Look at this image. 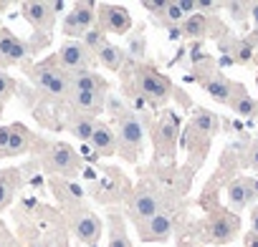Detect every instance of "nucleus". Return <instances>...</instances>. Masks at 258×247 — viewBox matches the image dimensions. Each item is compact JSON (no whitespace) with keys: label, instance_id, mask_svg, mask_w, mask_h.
<instances>
[{"label":"nucleus","instance_id":"nucleus-1","mask_svg":"<svg viewBox=\"0 0 258 247\" xmlns=\"http://www.w3.org/2000/svg\"><path fill=\"white\" fill-rule=\"evenodd\" d=\"M16 237L26 247H69V232L58 207L41 202L38 197H23L13 207Z\"/></svg>","mask_w":258,"mask_h":247},{"label":"nucleus","instance_id":"nucleus-2","mask_svg":"<svg viewBox=\"0 0 258 247\" xmlns=\"http://www.w3.org/2000/svg\"><path fill=\"white\" fill-rule=\"evenodd\" d=\"M119 88L124 93V103L140 116V108L162 111L175 93V83L165 76L152 61L126 63L119 73Z\"/></svg>","mask_w":258,"mask_h":247},{"label":"nucleus","instance_id":"nucleus-3","mask_svg":"<svg viewBox=\"0 0 258 247\" xmlns=\"http://www.w3.org/2000/svg\"><path fill=\"white\" fill-rule=\"evenodd\" d=\"M109 127L116 139V154L126 164H140L145 157V124L119 96H106Z\"/></svg>","mask_w":258,"mask_h":247},{"label":"nucleus","instance_id":"nucleus-4","mask_svg":"<svg viewBox=\"0 0 258 247\" xmlns=\"http://www.w3.org/2000/svg\"><path fill=\"white\" fill-rule=\"evenodd\" d=\"M28 162L36 169V174L41 172L43 177H61V179H76L86 169L84 157L69 142H56L46 137H38Z\"/></svg>","mask_w":258,"mask_h":247},{"label":"nucleus","instance_id":"nucleus-5","mask_svg":"<svg viewBox=\"0 0 258 247\" xmlns=\"http://www.w3.org/2000/svg\"><path fill=\"white\" fill-rule=\"evenodd\" d=\"M145 129H150V139L155 147V162L150 167H160V169H172L175 167V157H177V147H180V124L182 116L172 108H162L155 116H147Z\"/></svg>","mask_w":258,"mask_h":247},{"label":"nucleus","instance_id":"nucleus-6","mask_svg":"<svg viewBox=\"0 0 258 247\" xmlns=\"http://www.w3.org/2000/svg\"><path fill=\"white\" fill-rule=\"evenodd\" d=\"M240 232V217L225 207H208V217L200 224H190V239L210 242V244H228ZM177 234V239H185Z\"/></svg>","mask_w":258,"mask_h":247},{"label":"nucleus","instance_id":"nucleus-7","mask_svg":"<svg viewBox=\"0 0 258 247\" xmlns=\"http://www.w3.org/2000/svg\"><path fill=\"white\" fill-rule=\"evenodd\" d=\"M190 78H192L195 83H200L203 91H205L213 101H218V103H223V106H230V101H233L238 93L245 91L243 83L225 78L223 71L215 66V61H213L210 56H205V53L192 63V76H190Z\"/></svg>","mask_w":258,"mask_h":247},{"label":"nucleus","instance_id":"nucleus-8","mask_svg":"<svg viewBox=\"0 0 258 247\" xmlns=\"http://www.w3.org/2000/svg\"><path fill=\"white\" fill-rule=\"evenodd\" d=\"M21 73L26 76L28 86L33 91H38L41 96H51V98H66L71 86L66 73L61 71V66L56 63L53 56L43 58V61H31L21 66Z\"/></svg>","mask_w":258,"mask_h":247},{"label":"nucleus","instance_id":"nucleus-9","mask_svg":"<svg viewBox=\"0 0 258 247\" xmlns=\"http://www.w3.org/2000/svg\"><path fill=\"white\" fill-rule=\"evenodd\" d=\"M84 192L99 204H114V202H124L129 197L132 182L116 167H99V174L89 177Z\"/></svg>","mask_w":258,"mask_h":247},{"label":"nucleus","instance_id":"nucleus-10","mask_svg":"<svg viewBox=\"0 0 258 247\" xmlns=\"http://www.w3.org/2000/svg\"><path fill=\"white\" fill-rule=\"evenodd\" d=\"M66 232L84 247H99V239L104 234V222L101 217L89 207V204H79L74 209L61 212Z\"/></svg>","mask_w":258,"mask_h":247},{"label":"nucleus","instance_id":"nucleus-11","mask_svg":"<svg viewBox=\"0 0 258 247\" xmlns=\"http://www.w3.org/2000/svg\"><path fill=\"white\" fill-rule=\"evenodd\" d=\"M182 222H185V202L165 207L150 222H145L137 232H140L142 242H167L172 237V232H180Z\"/></svg>","mask_w":258,"mask_h":247},{"label":"nucleus","instance_id":"nucleus-12","mask_svg":"<svg viewBox=\"0 0 258 247\" xmlns=\"http://www.w3.org/2000/svg\"><path fill=\"white\" fill-rule=\"evenodd\" d=\"M63 11V3H48V0H23L21 16L33 28V33H48L53 36V28L58 23V13Z\"/></svg>","mask_w":258,"mask_h":247},{"label":"nucleus","instance_id":"nucleus-13","mask_svg":"<svg viewBox=\"0 0 258 247\" xmlns=\"http://www.w3.org/2000/svg\"><path fill=\"white\" fill-rule=\"evenodd\" d=\"M96 21V3L91 0H79L69 8V13L61 21V33L66 36V41H81L86 31L94 28Z\"/></svg>","mask_w":258,"mask_h":247},{"label":"nucleus","instance_id":"nucleus-14","mask_svg":"<svg viewBox=\"0 0 258 247\" xmlns=\"http://www.w3.org/2000/svg\"><path fill=\"white\" fill-rule=\"evenodd\" d=\"M94 26L99 31H104L106 36H126L135 28L132 16L124 6H114V3H99L96 6V21Z\"/></svg>","mask_w":258,"mask_h":247},{"label":"nucleus","instance_id":"nucleus-15","mask_svg":"<svg viewBox=\"0 0 258 247\" xmlns=\"http://www.w3.org/2000/svg\"><path fill=\"white\" fill-rule=\"evenodd\" d=\"M56 63L61 66L63 73H76V71H96V58L81 46V41H66L56 53Z\"/></svg>","mask_w":258,"mask_h":247},{"label":"nucleus","instance_id":"nucleus-16","mask_svg":"<svg viewBox=\"0 0 258 247\" xmlns=\"http://www.w3.org/2000/svg\"><path fill=\"white\" fill-rule=\"evenodd\" d=\"M46 184H48V192L53 194V199L58 204V212H66V209H74L79 204H86V192H84V187L76 179L46 177Z\"/></svg>","mask_w":258,"mask_h":247},{"label":"nucleus","instance_id":"nucleus-17","mask_svg":"<svg viewBox=\"0 0 258 247\" xmlns=\"http://www.w3.org/2000/svg\"><path fill=\"white\" fill-rule=\"evenodd\" d=\"M142 8L150 13L152 23L157 28H165V31H172V28H180L185 16L177 6V0H145Z\"/></svg>","mask_w":258,"mask_h":247},{"label":"nucleus","instance_id":"nucleus-18","mask_svg":"<svg viewBox=\"0 0 258 247\" xmlns=\"http://www.w3.org/2000/svg\"><path fill=\"white\" fill-rule=\"evenodd\" d=\"M258 194V182L253 177H235L228 182L225 187V199H228V209L233 214H240Z\"/></svg>","mask_w":258,"mask_h":247},{"label":"nucleus","instance_id":"nucleus-19","mask_svg":"<svg viewBox=\"0 0 258 247\" xmlns=\"http://www.w3.org/2000/svg\"><path fill=\"white\" fill-rule=\"evenodd\" d=\"M28 184V177L26 172L18 167H6V169H0V214L8 212L18 197V192Z\"/></svg>","mask_w":258,"mask_h":247},{"label":"nucleus","instance_id":"nucleus-20","mask_svg":"<svg viewBox=\"0 0 258 247\" xmlns=\"http://www.w3.org/2000/svg\"><path fill=\"white\" fill-rule=\"evenodd\" d=\"M8 132H11V137H8V149H6L3 159H18V157H26V154L33 152V147L38 142V134L31 132L23 121L8 124Z\"/></svg>","mask_w":258,"mask_h":247},{"label":"nucleus","instance_id":"nucleus-21","mask_svg":"<svg viewBox=\"0 0 258 247\" xmlns=\"http://www.w3.org/2000/svg\"><path fill=\"white\" fill-rule=\"evenodd\" d=\"M66 103L69 108L79 111V113H86V116H94L99 118V113H104L106 108V96L104 93H91V91H69L66 96Z\"/></svg>","mask_w":258,"mask_h":247},{"label":"nucleus","instance_id":"nucleus-22","mask_svg":"<svg viewBox=\"0 0 258 247\" xmlns=\"http://www.w3.org/2000/svg\"><path fill=\"white\" fill-rule=\"evenodd\" d=\"M89 152L96 157V159H104V157H114L116 154V139H114V132L106 121H96V127L89 137Z\"/></svg>","mask_w":258,"mask_h":247},{"label":"nucleus","instance_id":"nucleus-23","mask_svg":"<svg viewBox=\"0 0 258 247\" xmlns=\"http://www.w3.org/2000/svg\"><path fill=\"white\" fill-rule=\"evenodd\" d=\"M66 78L74 91H91V93H104V96H109L111 91L109 78H104L99 71H76V73H66Z\"/></svg>","mask_w":258,"mask_h":247},{"label":"nucleus","instance_id":"nucleus-24","mask_svg":"<svg viewBox=\"0 0 258 247\" xmlns=\"http://www.w3.org/2000/svg\"><path fill=\"white\" fill-rule=\"evenodd\" d=\"M66 106H69V103H66ZM96 121H99V118H94V116H86V113H79V111L69 108L66 121H63V132H66V134H71L74 139H79V144H89V137H91L94 127H96Z\"/></svg>","mask_w":258,"mask_h":247},{"label":"nucleus","instance_id":"nucleus-25","mask_svg":"<svg viewBox=\"0 0 258 247\" xmlns=\"http://www.w3.org/2000/svg\"><path fill=\"white\" fill-rule=\"evenodd\" d=\"M187 127H192L195 132H200L208 139H213L220 132V116L215 111L205 108V106H192L190 108V124H187Z\"/></svg>","mask_w":258,"mask_h":247},{"label":"nucleus","instance_id":"nucleus-26","mask_svg":"<svg viewBox=\"0 0 258 247\" xmlns=\"http://www.w3.org/2000/svg\"><path fill=\"white\" fill-rule=\"evenodd\" d=\"M106 247H135L126 232V219L116 209L106 214Z\"/></svg>","mask_w":258,"mask_h":247},{"label":"nucleus","instance_id":"nucleus-27","mask_svg":"<svg viewBox=\"0 0 258 247\" xmlns=\"http://www.w3.org/2000/svg\"><path fill=\"white\" fill-rule=\"evenodd\" d=\"M129 63V58H126V53H124V48L119 46V43H106L99 53H96V66H101L104 71H109V73H121V68Z\"/></svg>","mask_w":258,"mask_h":247},{"label":"nucleus","instance_id":"nucleus-28","mask_svg":"<svg viewBox=\"0 0 258 247\" xmlns=\"http://www.w3.org/2000/svg\"><path fill=\"white\" fill-rule=\"evenodd\" d=\"M124 53L129 58V63H142L147 61V36H145V26H135L132 31L126 33V46Z\"/></svg>","mask_w":258,"mask_h":247},{"label":"nucleus","instance_id":"nucleus-29","mask_svg":"<svg viewBox=\"0 0 258 247\" xmlns=\"http://www.w3.org/2000/svg\"><path fill=\"white\" fill-rule=\"evenodd\" d=\"M230 108H233V113L240 116V118H253V116L258 113V98H253L248 91H243V93H238V96L230 101Z\"/></svg>","mask_w":258,"mask_h":247},{"label":"nucleus","instance_id":"nucleus-30","mask_svg":"<svg viewBox=\"0 0 258 247\" xmlns=\"http://www.w3.org/2000/svg\"><path fill=\"white\" fill-rule=\"evenodd\" d=\"M18 86H21L18 78L8 76L6 71H0V111H3V108L11 103L13 96H18Z\"/></svg>","mask_w":258,"mask_h":247},{"label":"nucleus","instance_id":"nucleus-31","mask_svg":"<svg viewBox=\"0 0 258 247\" xmlns=\"http://www.w3.org/2000/svg\"><path fill=\"white\" fill-rule=\"evenodd\" d=\"M106 43H109V36H106L104 31H99L96 26H94L91 31H86V33H84V38H81V46H84L94 58H96V53H99Z\"/></svg>","mask_w":258,"mask_h":247},{"label":"nucleus","instance_id":"nucleus-32","mask_svg":"<svg viewBox=\"0 0 258 247\" xmlns=\"http://www.w3.org/2000/svg\"><path fill=\"white\" fill-rule=\"evenodd\" d=\"M223 8L228 11L230 21H235V23H245L250 18V3H223Z\"/></svg>","mask_w":258,"mask_h":247},{"label":"nucleus","instance_id":"nucleus-33","mask_svg":"<svg viewBox=\"0 0 258 247\" xmlns=\"http://www.w3.org/2000/svg\"><path fill=\"white\" fill-rule=\"evenodd\" d=\"M245 159H243V164L245 167H250L253 172H258V139H253V142H248V147H245V154H243Z\"/></svg>","mask_w":258,"mask_h":247},{"label":"nucleus","instance_id":"nucleus-34","mask_svg":"<svg viewBox=\"0 0 258 247\" xmlns=\"http://www.w3.org/2000/svg\"><path fill=\"white\" fill-rule=\"evenodd\" d=\"M0 247H26L11 229H8V224L3 227V229H0Z\"/></svg>","mask_w":258,"mask_h":247},{"label":"nucleus","instance_id":"nucleus-35","mask_svg":"<svg viewBox=\"0 0 258 247\" xmlns=\"http://www.w3.org/2000/svg\"><path fill=\"white\" fill-rule=\"evenodd\" d=\"M8 137H11L8 127H0V159L6 157V149H8Z\"/></svg>","mask_w":258,"mask_h":247},{"label":"nucleus","instance_id":"nucleus-36","mask_svg":"<svg viewBox=\"0 0 258 247\" xmlns=\"http://www.w3.org/2000/svg\"><path fill=\"white\" fill-rule=\"evenodd\" d=\"M250 232L258 234V204L250 209Z\"/></svg>","mask_w":258,"mask_h":247},{"label":"nucleus","instance_id":"nucleus-37","mask_svg":"<svg viewBox=\"0 0 258 247\" xmlns=\"http://www.w3.org/2000/svg\"><path fill=\"white\" fill-rule=\"evenodd\" d=\"M243 244H245V247H258V234H253V232H245V237H243Z\"/></svg>","mask_w":258,"mask_h":247},{"label":"nucleus","instance_id":"nucleus-38","mask_svg":"<svg viewBox=\"0 0 258 247\" xmlns=\"http://www.w3.org/2000/svg\"><path fill=\"white\" fill-rule=\"evenodd\" d=\"M13 8V3H11V0H0V18H3L8 11Z\"/></svg>","mask_w":258,"mask_h":247},{"label":"nucleus","instance_id":"nucleus-39","mask_svg":"<svg viewBox=\"0 0 258 247\" xmlns=\"http://www.w3.org/2000/svg\"><path fill=\"white\" fill-rule=\"evenodd\" d=\"M6 68H8V63H6L3 58H0V71H6Z\"/></svg>","mask_w":258,"mask_h":247},{"label":"nucleus","instance_id":"nucleus-40","mask_svg":"<svg viewBox=\"0 0 258 247\" xmlns=\"http://www.w3.org/2000/svg\"><path fill=\"white\" fill-rule=\"evenodd\" d=\"M3 227H6V222H3V219H0V229H3Z\"/></svg>","mask_w":258,"mask_h":247},{"label":"nucleus","instance_id":"nucleus-41","mask_svg":"<svg viewBox=\"0 0 258 247\" xmlns=\"http://www.w3.org/2000/svg\"><path fill=\"white\" fill-rule=\"evenodd\" d=\"M255 86H258V76H255Z\"/></svg>","mask_w":258,"mask_h":247},{"label":"nucleus","instance_id":"nucleus-42","mask_svg":"<svg viewBox=\"0 0 258 247\" xmlns=\"http://www.w3.org/2000/svg\"><path fill=\"white\" fill-rule=\"evenodd\" d=\"M0 116H3V111H0Z\"/></svg>","mask_w":258,"mask_h":247},{"label":"nucleus","instance_id":"nucleus-43","mask_svg":"<svg viewBox=\"0 0 258 247\" xmlns=\"http://www.w3.org/2000/svg\"><path fill=\"white\" fill-rule=\"evenodd\" d=\"M255 118H258V113H255Z\"/></svg>","mask_w":258,"mask_h":247},{"label":"nucleus","instance_id":"nucleus-44","mask_svg":"<svg viewBox=\"0 0 258 247\" xmlns=\"http://www.w3.org/2000/svg\"><path fill=\"white\" fill-rule=\"evenodd\" d=\"M0 26H3V23H0Z\"/></svg>","mask_w":258,"mask_h":247}]
</instances>
